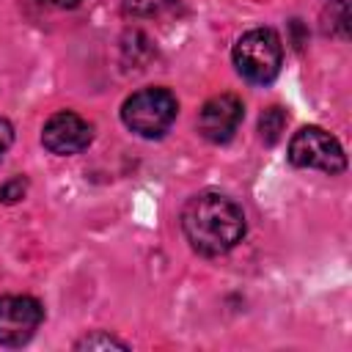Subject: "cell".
Masks as SVG:
<instances>
[{
  "mask_svg": "<svg viewBox=\"0 0 352 352\" xmlns=\"http://www.w3.org/2000/svg\"><path fill=\"white\" fill-rule=\"evenodd\" d=\"M283 126H286V113H283L280 107H270V110H264V116H261V121H258L261 140H264L267 146L278 143V138H280Z\"/></svg>",
  "mask_w": 352,
  "mask_h": 352,
  "instance_id": "9",
  "label": "cell"
},
{
  "mask_svg": "<svg viewBox=\"0 0 352 352\" xmlns=\"http://www.w3.org/2000/svg\"><path fill=\"white\" fill-rule=\"evenodd\" d=\"M346 22H349L346 3L338 8V16H333V14L324 8V33H338V36H346Z\"/></svg>",
  "mask_w": 352,
  "mask_h": 352,
  "instance_id": "12",
  "label": "cell"
},
{
  "mask_svg": "<svg viewBox=\"0 0 352 352\" xmlns=\"http://www.w3.org/2000/svg\"><path fill=\"white\" fill-rule=\"evenodd\" d=\"M242 116H245V107H242V99L239 96H234V94H217V96H212L201 107V113H198V129H201V135L206 140L226 143L239 129Z\"/></svg>",
  "mask_w": 352,
  "mask_h": 352,
  "instance_id": "6",
  "label": "cell"
},
{
  "mask_svg": "<svg viewBox=\"0 0 352 352\" xmlns=\"http://www.w3.org/2000/svg\"><path fill=\"white\" fill-rule=\"evenodd\" d=\"M283 60V47L275 30L270 28H253L239 36L234 44V66L236 72L256 85H267L278 77Z\"/></svg>",
  "mask_w": 352,
  "mask_h": 352,
  "instance_id": "2",
  "label": "cell"
},
{
  "mask_svg": "<svg viewBox=\"0 0 352 352\" xmlns=\"http://www.w3.org/2000/svg\"><path fill=\"white\" fill-rule=\"evenodd\" d=\"M11 143H14V126H11L6 118H0V160H3V154L11 148Z\"/></svg>",
  "mask_w": 352,
  "mask_h": 352,
  "instance_id": "13",
  "label": "cell"
},
{
  "mask_svg": "<svg viewBox=\"0 0 352 352\" xmlns=\"http://www.w3.org/2000/svg\"><path fill=\"white\" fill-rule=\"evenodd\" d=\"M44 6H52V8H74V6H80L82 0H41Z\"/></svg>",
  "mask_w": 352,
  "mask_h": 352,
  "instance_id": "14",
  "label": "cell"
},
{
  "mask_svg": "<svg viewBox=\"0 0 352 352\" xmlns=\"http://www.w3.org/2000/svg\"><path fill=\"white\" fill-rule=\"evenodd\" d=\"M44 319V308L38 300L28 294H3L0 297V344L22 346L33 338Z\"/></svg>",
  "mask_w": 352,
  "mask_h": 352,
  "instance_id": "5",
  "label": "cell"
},
{
  "mask_svg": "<svg viewBox=\"0 0 352 352\" xmlns=\"http://www.w3.org/2000/svg\"><path fill=\"white\" fill-rule=\"evenodd\" d=\"M289 162L297 168H314L322 173H341L346 168V157L341 143L324 132L322 126H302L289 140Z\"/></svg>",
  "mask_w": 352,
  "mask_h": 352,
  "instance_id": "4",
  "label": "cell"
},
{
  "mask_svg": "<svg viewBox=\"0 0 352 352\" xmlns=\"http://www.w3.org/2000/svg\"><path fill=\"white\" fill-rule=\"evenodd\" d=\"M176 113H179V102L168 88H140L121 107L124 124L140 138L165 135L176 121Z\"/></svg>",
  "mask_w": 352,
  "mask_h": 352,
  "instance_id": "3",
  "label": "cell"
},
{
  "mask_svg": "<svg viewBox=\"0 0 352 352\" xmlns=\"http://www.w3.org/2000/svg\"><path fill=\"white\" fill-rule=\"evenodd\" d=\"M182 231L201 256H223L245 236V212L220 192H198L182 209Z\"/></svg>",
  "mask_w": 352,
  "mask_h": 352,
  "instance_id": "1",
  "label": "cell"
},
{
  "mask_svg": "<svg viewBox=\"0 0 352 352\" xmlns=\"http://www.w3.org/2000/svg\"><path fill=\"white\" fill-rule=\"evenodd\" d=\"M25 192H28V182L22 176H14V179L0 184V201L3 204H16L25 198Z\"/></svg>",
  "mask_w": 352,
  "mask_h": 352,
  "instance_id": "11",
  "label": "cell"
},
{
  "mask_svg": "<svg viewBox=\"0 0 352 352\" xmlns=\"http://www.w3.org/2000/svg\"><path fill=\"white\" fill-rule=\"evenodd\" d=\"M179 0H124V14L140 19H162L179 11Z\"/></svg>",
  "mask_w": 352,
  "mask_h": 352,
  "instance_id": "8",
  "label": "cell"
},
{
  "mask_svg": "<svg viewBox=\"0 0 352 352\" xmlns=\"http://www.w3.org/2000/svg\"><path fill=\"white\" fill-rule=\"evenodd\" d=\"M110 346L126 349V341H121L116 336H107V333H91V336H85L74 344V349H110Z\"/></svg>",
  "mask_w": 352,
  "mask_h": 352,
  "instance_id": "10",
  "label": "cell"
},
{
  "mask_svg": "<svg viewBox=\"0 0 352 352\" xmlns=\"http://www.w3.org/2000/svg\"><path fill=\"white\" fill-rule=\"evenodd\" d=\"M94 138V129L85 118H80L77 113H55L44 129H41V143L44 148H50L52 154H60V157H69V154H77L82 148H88Z\"/></svg>",
  "mask_w": 352,
  "mask_h": 352,
  "instance_id": "7",
  "label": "cell"
}]
</instances>
